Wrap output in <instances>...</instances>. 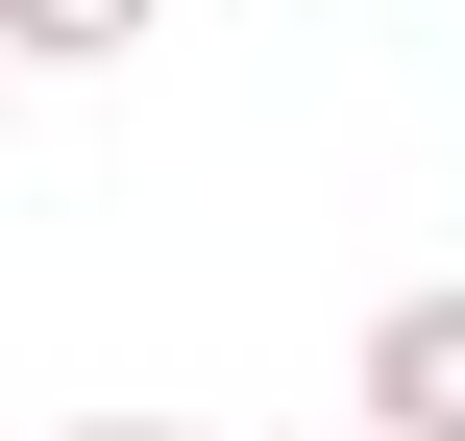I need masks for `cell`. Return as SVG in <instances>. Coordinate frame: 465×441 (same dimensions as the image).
Returning a JSON list of instances; mask_svg holds the SVG:
<instances>
[{
    "mask_svg": "<svg viewBox=\"0 0 465 441\" xmlns=\"http://www.w3.org/2000/svg\"><path fill=\"white\" fill-rule=\"evenodd\" d=\"M343 417H392V441H465V295H392L368 319V393Z\"/></svg>",
    "mask_w": 465,
    "mask_h": 441,
    "instance_id": "obj_1",
    "label": "cell"
},
{
    "mask_svg": "<svg viewBox=\"0 0 465 441\" xmlns=\"http://www.w3.org/2000/svg\"><path fill=\"white\" fill-rule=\"evenodd\" d=\"M147 0H0V74H123Z\"/></svg>",
    "mask_w": 465,
    "mask_h": 441,
    "instance_id": "obj_2",
    "label": "cell"
},
{
    "mask_svg": "<svg viewBox=\"0 0 465 441\" xmlns=\"http://www.w3.org/2000/svg\"><path fill=\"white\" fill-rule=\"evenodd\" d=\"M74 441H196V417H74Z\"/></svg>",
    "mask_w": 465,
    "mask_h": 441,
    "instance_id": "obj_3",
    "label": "cell"
},
{
    "mask_svg": "<svg viewBox=\"0 0 465 441\" xmlns=\"http://www.w3.org/2000/svg\"><path fill=\"white\" fill-rule=\"evenodd\" d=\"M343 441H392V417H343Z\"/></svg>",
    "mask_w": 465,
    "mask_h": 441,
    "instance_id": "obj_4",
    "label": "cell"
},
{
    "mask_svg": "<svg viewBox=\"0 0 465 441\" xmlns=\"http://www.w3.org/2000/svg\"><path fill=\"white\" fill-rule=\"evenodd\" d=\"M0 98H25V74H0Z\"/></svg>",
    "mask_w": 465,
    "mask_h": 441,
    "instance_id": "obj_5",
    "label": "cell"
}]
</instances>
